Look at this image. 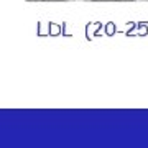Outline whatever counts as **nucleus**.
Returning a JSON list of instances; mask_svg holds the SVG:
<instances>
[{
    "label": "nucleus",
    "mask_w": 148,
    "mask_h": 148,
    "mask_svg": "<svg viewBox=\"0 0 148 148\" xmlns=\"http://www.w3.org/2000/svg\"><path fill=\"white\" fill-rule=\"evenodd\" d=\"M86 2H87V0H86Z\"/></svg>",
    "instance_id": "nucleus-1"
}]
</instances>
